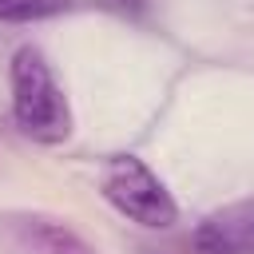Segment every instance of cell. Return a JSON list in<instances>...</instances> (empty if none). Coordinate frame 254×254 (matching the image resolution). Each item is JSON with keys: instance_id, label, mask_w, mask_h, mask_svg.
I'll use <instances>...</instances> for the list:
<instances>
[{"instance_id": "1", "label": "cell", "mask_w": 254, "mask_h": 254, "mask_svg": "<svg viewBox=\"0 0 254 254\" xmlns=\"http://www.w3.org/2000/svg\"><path fill=\"white\" fill-rule=\"evenodd\" d=\"M8 83H12V119L32 143L56 147L71 135L67 95L56 83V71L40 48H32V44L16 48V56L8 64Z\"/></svg>"}, {"instance_id": "2", "label": "cell", "mask_w": 254, "mask_h": 254, "mask_svg": "<svg viewBox=\"0 0 254 254\" xmlns=\"http://www.w3.org/2000/svg\"><path fill=\"white\" fill-rule=\"evenodd\" d=\"M99 194L135 226L171 230L179 222V202L167 183L139 155H111L99 175Z\"/></svg>"}, {"instance_id": "3", "label": "cell", "mask_w": 254, "mask_h": 254, "mask_svg": "<svg viewBox=\"0 0 254 254\" xmlns=\"http://www.w3.org/2000/svg\"><path fill=\"white\" fill-rule=\"evenodd\" d=\"M0 234L16 254H99L75 226L44 210H8Z\"/></svg>"}, {"instance_id": "4", "label": "cell", "mask_w": 254, "mask_h": 254, "mask_svg": "<svg viewBox=\"0 0 254 254\" xmlns=\"http://www.w3.org/2000/svg\"><path fill=\"white\" fill-rule=\"evenodd\" d=\"M190 246L194 254H254V198L210 210L194 226Z\"/></svg>"}, {"instance_id": "5", "label": "cell", "mask_w": 254, "mask_h": 254, "mask_svg": "<svg viewBox=\"0 0 254 254\" xmlns=\"http://www.w3.org/2000/svg\"><path fill=\"white\" fill-rule=\"evenodd\" d=\"M75 0H0V24H36L67 12Z\"/></svg>"}, {"instance_id": "6", "label": "cell", "mask_w": 254, "mask_h": 254, "mask_svg": "<svg viewBox=\"0 0 254 254\" xmlns=\"http://www.w3.org/2000/svg\"><path fill=\"white\" fill-rule=\"evenodd\" d=\"M147 4H151V0H103V8H111V12H119V16H143Z\"/></svg>"}]
</instances>
